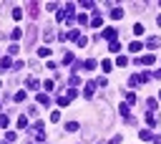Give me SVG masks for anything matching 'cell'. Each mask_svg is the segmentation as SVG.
Segmentation results:
<instances>
[{"label":"cell","mask_w":161,"mask_h":144,"mask_svg":"<svg viewBox=\"0 0 161 144\" xmlns=\"http://www.w3.org/2000/svg\"><path fill=\"white\" fill-rule=\"evenodd\" d=\"M66 129H68V132H78V129H80V124H78V121H68V124H66Z\"/></svg>","instance_id":"30bf717a"},{"label":"cell","mask_w":161,"mask_h":144,"mask_svg":"<svg viewBox=\"0 0 161 144\" xmlns=\"http://www.w3.org/2000/svg\"><path fill=\"white\" fill-rule=\"evenodd\" d=\"M55 101H58V106H68V104H71V99H68V96H58Z\"/></svg>","instance_id":"2e32d148"},{"label":"cell","mask_w":161,"mask_h":144,"mask_svg":"<svg viewBox=\"0 0 161 144\" xmlns=\"http://www.w3.org/2000/svg\"><path fill=\"white\" fill-rule=\"evenodd\" d=\"M108 48H111V53H116V51H121V41H111V46H108Z\"/></svg>","instance_id":"ac0fdd59"},{"label":"cell","mask_w":161,"mask_h":144,"mask_svg":"<svg viewBox=\"0 0 161 144\" xmlns=\"http://www.w3.org/2000/svg\"><path fill=\"white\" fill-rule=\"evenodd\" d=\"M33 38H35V25H30V28H28V35H25V41H28V43H33Z\"/></svg>","instance_id":"7c38bea8"},{"label":"cell","mask_w":161,"mask_h":144,"mask_svg":"<svg viewBox=\"0 0 161 144\" xmlns=\"http://www.w3.org/2000/svg\"><path fill=\"white\" fill-rule=\"evenodd\" d=\"M126 104H136V94H133V91L126 94Z\"/></svg>","instance_id":"d4e9b609"},{"label":"cell","mask_w":161,"mask_h":144,"mask_svg":"<svg viewBox=\"0 0 161 144\" xmlns=\"http://www.w3.org/2000/svg\"><path fill=\"white\" fill-rule=\"evenodd\" d=\"M116 63H118V66H126V63H128V58H126V56H118V58H116Z\"/></svg>","instance_id":"f546056e"},{"label":"cell","mask_w":161,"mask_h":144,"mask_svg":"<svg viewBox=\"0 0 161 144\" xmlns=\"http://www.w3.org/2000/svg\"><path fill=\"white\" fill-rule=\"evenodd\" d=\"M38 104H40V106H48V104H50V99H48L46 94H38Z\"/></svg>","instance_id":"8fae6325"},{"label":"cell","mask_w":161,"mask_h":144,"mask_svg":"<svg viewBox=\"0 0 161 144\" xmlns=\"http://www.w3.org/2000/svg\"><path fill=\"white\" fill-rule=\"evenodd\" d=\"M146 121H149V124H151V127H156V124H159V119H156V116H154V114H151V111H149V114H146Z\"/></svg>","instance_id":"e0dca14e"},{"label":"cell","mask_w":161,"mask_h":144,"mask_svg":"<svg viewBox=\"0 0 161 144\" xmlns=\"http://www.w3.org/2000/svg\"><path fill=\"white\" fill-rule=\"evenodd\" d=\"M13 18H15V20H20V18H23V8H15V10H13Z\"/></svg>","instance_id":"484cf974"},{"label":"cell","mask_w":161,"mask_h":144,"mask_svg":"<svg viewBox=\"0 0 161 144\" xmlns=\"http://www.w3.org/2000/svg\"><path fill=\"white\" fill-rule=\"evenodd\" d=\"M18 127L25 129V127H28V119H25V116H18Z\"/></svg>","instance_id":"7402d4cb"},{"label":"cell","mask_w":161,"mask_h":144,"mask_svg":"<svg viewBox=\"0 0 161 144\" xmlns=\"http://www.w3.org/2000/svg\"><path fill=\"white\" fill-rule=\"evenodd\" d=\"M154 61H156V56H154V53H146L144 58H136V63H144V66H151Z\"/></svg>","instance_id":"3957f363"},{"label":"cell","mask_w":161,"mask_h":144,"mask_svg":"<svg viewBox=\"0 0 161 144\" xmlns=\"http://www.w3.org/2000/svg\"><path fill=\"white\" fill-rule=\"evenodd\" d=\"M146 109H149V111L156 109V99H149V101H146Z\"/></svg>","instance_id":"4316f807"},{"label":"cell","mask_w":161,"mask_h":144,"mask_svg":"<svg viewBox=\"0 0 161 144\" xmlns=\"http://www.w3.org/2000/svg\"><path fill=\"white\" fill-rule=\"evenodd\" d=\"M66 10H68V15H73V10H76V5H73V3H66Z\"/></svg>","instance_id":"d590c367"},{"label":"cell","mask_w":161,"mask_h":144,"mask_svg":"<svg viewBox=\"0 0 161 144\" xmlns=\"http://www.w3.org/2000/svg\"><path fill=\"white\" fill-rule=\"evenodd\" d=\"M38 86H40L38 79H28V88H38Z\"/></svg>","instance_id":"cb8c5ba5"},{"label":"cell","mask_w":161,"mask_h":144,"mask_svg":"<svg viewBox=\"0 0 161 144\" xmlns=\"http://www.w3.org/2000/svg\"><path fill=\"white\" fill-rule=\"evenodd\" d=\"M8 124H10V119H8L5 114H3V116H0V129H5V127H8Z\"/></svg>","instance_id":"603a6c76"},{"label":"cell","mask_w":161,"mask_h":144,"mask_svg":"<svg viewBox=\"0 0 161 144\" xmlns=\"http://www.w3.org/2000/svg\"><path fill=\"white\" fill-rule=\"evenodd\" d=\"M98 35H103V38H108V41H116V28H106L103 33H98Z\"/></svg>","instance_id":"277c9868"},{"label":"cell","mask_w":161,"mask_h":144,"mask_svg":"<svg viewBox=\"0 0 161 144\" xmlns=\"http://www.w3.org/2000/svg\"><path fill=\"white\" fill-rule=\"evenodd\" d=\"M83 68H88V71H93V68H96V61H93V58H91V61H86V63H83Z\"/></svg>","instance_id":"f1b7e54d"},{"label":"cell","mask_w":161,"mask_h":144,"mask_svg":"<svg viewBox=\"0 0 161 144\" xmlns=\"http://www.w3.org/2000/svg\"><path fill=\"white\" fill-rule=\"evenodd\" d=\"M111 18H113V20H121V18H124V10H121V8H113V10H111Z\"/></svg>","instance_id":"ba28073f"},{"label":"cell","mask_w":161,"mask_h":144,"mask_svg":"<svg viewBox=\"0 0 161 144\" xmlns=\"http://www.w3.org/2000/svg\"><path fill=\"white\" fill-rule=\"evenodd\" d=\"M63 63H73V53H66V56H63Z\"/></svg>","instance_id":"e575fe53"},{"label":"cell","mask_w":161,"mask_h":144,"mask_svg":"<svg viewBox=\"0 0 161 144\" xmlns=\"http://www.w3.org/2000/svg\"><path fill=\"white\" fill-rule=\"evenodd\" d=\"M133 33H136V35H141V33H144V25L136 23V25H133Z\"/></svg>","instance_id":"1f68e13d"},{"label":"cell","mask_w":161,"mask_h":144,"mask_svg":"<svg viewBox=\"0 0 161 144\" xmlns=\"http://www.w3.org/2000/svg\"><path fill=\"white\" fill-rule=\"evenodd\" d=\"M146 46H149V48H156V46H159V38H149V43H146Z\"/></svg>","instance_id":"836d02e7"},{"label":"cell","mask_w":161,"mask_h":144,"mask_svg":"<svg viewBox=\"0 0 161 144\" xmlns=\"http://www.w3.org/2000/svg\"><path fill=\"white\" fill-rule=\"evenodd\" d=\"M28 144H35V142H28Z\"/></svg>","instance_id":"60d3db41"},{"label":"cell","mask_w":161,"mask_h":144,"mask_svg":"<svg viewBox=\"0 0 161 144\" xmlns=\"http://www.w3.org/2000/svg\"><path fill=\"white\" fill-rule=\"evenodd\" d=\"M13 99H15V101H25V91H18Z\"/></svg>","instance_id":"4dcf8cb0"},{"label":"cell","mask_w":161,"mask_h":144,"mask_svg":"<svg viewBox=\"0 0 161 144\" xmlns=\"http://www.w3.org/2000/svg\"><path fill=\"white\" fill-rule=\"evenodd\" d=\"M149 81V76L146 74H136V76H131V86H138V83H146Z\"/></svg>","instance_id":"7a4b0ae2"},{"label":"cell","mask_w":161,"mask_h":144,"mask_svg":"<svg viewBox=\"0 0 161 144\" xmlns=\"http://www.w3.org/2000/svg\"><path fill=\"white\" fill-rule=\"evenodd\" d=\"M0 66H3V68H10V66H15V63H13V61H10V58H8V56H5V58H3V61H0Z\"/></svg>","instance_id":"44dd1931"},{"label":"cell","mask_w":161,"mask_h":144,"mask_svg":"<svg viewBox=\"0 0 161 144\" xmlns=\"http://www.w3.org/2000/svg\"><path fill=\"white\" fill-rule=\"evenodd\" d=\"M30 15H33V18H38V5H35V3H30Z\"/></svg>","instance_id":"d6a6232c"},{"label":"cell","mask_w":161,"mask_h":144,"mask_svg":"<svg viewBox=\"0 0 161 144\" xmlns=\"http://www.w3.org/2000/svg\"><path fill=\"white\" fill-rule=\"evenodd\" d=\"M141 48H144V46H141V43H138V41H133V43H131V46H128V51H131V53H138V51H141Z\"/></svg>","instance_id":"5bb4252c"},{"label":"cell","mask_w":161,"mask_h":144,"mask_svg":"<svg viewBox=\"0 0 161 144\" xmlns=\"http://www.w3.org/2000/svg\"><path fill=\"white\" fill-rule=\"evenodd\" d=\"M43 38H46V43L55 41V33H53V28H46V30H43Z\"/></svg>","instance_id":"8992f818"},{"label":"cell","mask_w":161,"mask_h":144,"mask_svg":"<svg viewBox=\"0 0 161 144\" xmlns=\"http://www.w3.org/2000/svg\"><path fill=\"white\" fill-rule=\"evenodd\" d=\"M20 35H23V30H20V28H15V30L10 33V38H13V41H20Z\"/></svg>","instance_id":"d6986e66"},{"label":"cell","mask_w":161,"mask_h":144,"mask_svg":"<svg viewBox=\"0 0 161 144\" xmlns=\"http://www.w3.org/2000/svg\"><path fill=\"white\" fill-rule=\"evenodd\" d=\"M138 137L144 139V142H151V139H154V134H151L149 129H141V132H138Z\"/></svg>","instance_id":"52a82bcc"},{"label":"cell","mask_w":161,"mask_h":144,"mask_svg":"<svg viewBox=\"0 0 161 144\" xmlns=\"http://www.w3.org/2000/svg\"><path fill=\"white\" fill-rule=\"evenodd\" d=\"M159 99H161V91H159Z\"/></svg>","instance_id":"ab89813d"},{"label":"cell","mask_w":161,"mask_h":144,"mask_svg":"<svg viewBox=\"0 0 161 144\" xmlns=\"http://www.w3.org/2000/svg\"><path fill=\"white\" fill-rule=\"evenodd\" d=\"M68 83H71V88H76V86L80 83V76H78V74H73V76L68 79Z\"/></svg>","instance_id":"9c48e42d"},{"label":"cell","mask_w":161,"mask_h":144,"mask_svg":"<svg viewBox=\"0 0 161 144\" xmlns=\"http://www.w3.org/2000/svg\"><path fill=\"white\" fill-rule=\"evenodd\" d=\"M98 109H101V114H103V119H101V127H111L113 116H111V106H108V101H98Z\"/></svg>","instance_id":"6da1fadb"},{"label":"cell","mask_w":161,"mask_h":144,"mask_svg":"<svg viewBox=\"0 0 161 144\" xmlns=\"http://www.w3.org/2000/svg\"><path fill=\"white\" fill-rule=\"evenodd\" d=\"M38 56H40V58H48V56H50V51H48V48H40V51H38Z\"/></svg>","instance_id":"83f0119b"},{"label":"cell","mask_w":161,"mask_h":144,"mask_svg":"<svg viewBox=\"0 0 161 144\" xmlns=\"http://www.w3.org/2000/svg\"><path fill=\"white\" fill-rule=\"evenodd\" d=\"M76 20H78L80 25H86V23H88V15H83V13H80V15H76Z\"/></svg>","instance_id":"ffe728a7"},{"label":"cell","mask_w":161,"mask_h":144,"mask_svg":"<svg viewBox=\"0 0 161 144\" xmlns=\"http://www.w3.org/2000/svg\"><path fill=\"white\" fill-rule=\"evenodd\" d=\"M108 144H121V137H113V139H111Z\"/></svg>","instance_id":"74e56055"},{"label":"cell","mask_w":161,"mask_h":144,"mask_svg":"<svg viewBox=\"0 0 161 144\" xmlns=\"http://www.w3.org/2000/svg\"><path fill=\"white\" fill-rule=\"evenodd\" d=\"M118 114L128 119V104H121V106H118Z\"/></svg>","instance_id":"4fadbf2b"},{"label":"cell","mask_w":161,"mask_h":144,"mask_svg":"<svg viewBox=\"0 0 161 144\" xmlns=\"http://www.w3.org/2000/svg\"><path fill=\"white\" fill-rule=\"evenodd\" d=\"M154 76H156V79H161V68H159V71H156V74H154Z\"/></svg>","instance_id":"f35d334b"},{"label":"cell","mask_w":161,"mask_h":144,"mask_svg":"<svg viewBox=\"0 0 161 144\" xmlns=\"http://www.w3.org/2000/svg\"><path fill=\"white\" fill-rule=\"evenodd\" d=\"M93 91H96V81H93V83H88V86L83 88V96H86V99H93Z\"/></svg>","instance_id":"5b68a950"},{"label":"cell","mask_w":161,"mask_h":144,"mask_svg":"<svg viewBox=\"0 0 161 144\" xmlns=\"http://www.w3.org/2000/svg\"><path fill=\"white\" fill-rule=\"evenodd\" d=\"M50 121H53V124H58V121H60V114H58V111H55V114H50Z\"/></svg>","instance_id":"8d00e7d4"},{"label":"cell","mask_w":161,"mask_h":144,"mask_svg":"<svg viewBox=\"0 0 161 144\" xmlns=\"http://www.w3.org/2000/svg\"><path fill=\"white\" fill-rule=\"evenodd\" d=\"M101 23H103V18H101V15H93V18H91V25H93V28H98Z\"/></svg>","instance_id":"9a60e30c"}]
</instances>
